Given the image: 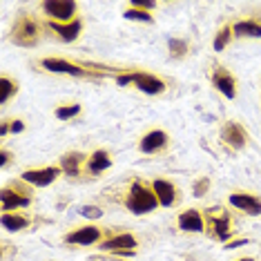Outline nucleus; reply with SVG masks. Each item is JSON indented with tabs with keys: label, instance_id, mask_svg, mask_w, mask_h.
Masks as SVG:
<instances>
[{
	"label": "nucleus",
	"instance_id": "obj_13",
	"mask_svg": "<svg viewBox=\"0 0 261 261\" xmlns=\"http://www.w3.org/2000/svg\"><path fill=\"white\" fill-rule=\"evenodd\" d=\"M179 228L186 232H201L203 230V217L197 210H186L179 215Z\"/></svg>",
	"mask_w": 261,
	"mask_h": 261
},
{
	"label": "nucleus",
	"instance_id": "obj_35",
	"mask_svg": "<svg viewBox=\"0 0 261 261\" xmlns=\"http://www.w3.org/2000/svg\"><path fill=\"white\" fill-rule=\"evenodd\" d=\"M239 261H254V259H250V257H246V259H239Z\"/></svg>",
	"mask_w": 261,
	"mask_h": 261
},
{
	"label": "nucleus",
	"instance_id": "obj_31",
	"mask_svg": "<svg viewBox=\"0 0 261 261\" xmlns=\"http://www.w3.org/2000/svg\"><path fill=\"white\" fill-rule=\"evenodd\" d=\"M22 129H25V125H22V121H14V123H11V132H14V134L22 132Z\"/></svg>",
	"mask_w": 261,
	"mask_h": 261
},
{
	"label": "nucleus",
	"instance_id": "obj_27",
	"mask_svg": "<svg viewBox=\"0 0 261 261\" xmlns=\"http://www.w3.org/2000/svg\"><path fill=\"white\" fill-rule=\"evenodd\" d=\"M81 215L87 217V219H100V217H103V210L96 207V205H83L81 207Z\"/></svg>",
	"mask_w": 261,
	"mask_h": 261
},
{
	"label": "nucleus",
	"instance_id": "obj_19",
	"mask_svg": "<svg viewBox=\"0 0 261 261\" xmlns=\"http://www.w3.org/2000/svg\"><path fill=\"white\" fill-rule=\"evenodd\" d=\"M110 165H112V159H110V154L103 152V150L94 152L92 156H90V161H87V168H90V172H94V174H98V172L108 170Z\"/></svg>",
	"mask_w": 261,
	"mask_h": 261
},
{
	"label": "nucleus",
	"instance_id": "obj_34",
	"mask_svg": "<svg viewBox=\"0 0 261 261\" xmlns=\"http://www.w3.org/2000/svg\"><path fill=\"white\" fill-rule=\"evenodd\" d=\"M11 129V125H7V123H3V125H0V136H5Z\"/></svg>",
	"mask_w": 261,
	"mask_h": 261
},
{
	"label": "nucleus",
	"instance_id": "obj_32",
	"mask_svg": "<svg viewBox=\"0 0 261 261\" xmlns=\"http://www.w3.org/2000/svg\"><path fill=\"white\" fill-rule=\"evenodd\" d=\"M7 161H9V152L3 150V152H0V165L5 168V165H7Z\"/></svg>",
	"mask_w": 261,
	"mask_h": 261
},
{
	"label": "nucleus",
	"instance_id": "obj_22",
	"mask_svg": "<svg viewBox=\"0 0 261 261\" xmlns=\"http://www.w3.org/2000/svg\"><path fill=\"white\" fill-rule=\"evenodd\" d=\"M168 47H170V56L172 58H183L188 54V43L186 40H181V38H170Z\"/></svg>",
	"mask_w": 261,
	"mask_h": 261
},
{
	"label": "nucleus",
	"instance_id": "obj_28",
	"mask_svg": "<svg viewBox=\"0 0 261 261\" xmlns=\"http://www.w3.org/2000/svg\"><path fill=\"white\" fill-rule=\"evenodd\" d=\"M132 7H134V9L150 11V9L156 7V3H154V0H132Z\"/></svg>",
	"mask_w": 261,
	"mask_h": 261
},
{
	"label": "nucleus",
	"instance_id": "obj_10",
	"mask_svg": "<svg viewBox=\"0 0 261 261\" xmlns=\"http://www.w3.org/2000/svg\"><path fill=\"white\" fill-rule=\"evenodd\" d=\"M223 141L228 143L230 147H234V150H241L243 145H246V132L241 129V125H237V123H225V127H223Z\"/></svg>",
	"mask_w": 261,
	"mask_h": 261
},
{
	"label": "nucleus",
	"instance_id": "obj_11",
	"mask_svg": "<svg viewBox=\"0 0 261 261\" xmlns=\"http://www.w3.org/2000/svg\"><path fill=\"white\" fill-rule=\"evenodd\" d=\"M165 143H168V134L161 132V129H154V132L150 134H145L143 139H141V152H145V154H152V152H156V150H161V147H165Z\"/></svg>",
	"mask_w": 261,
	"mask_h": 261
},
{
	"label": "nucleus",
	"instance_id": "obj_12",
	"mask_svg": "<svg viewBox=\"0 0 261 261\" xmlns=\"http://www.w3.org/2000/svg\"><path fill=\"white\" fill-rule=\"evenodd\" d=\"M212 83H215V87L223 94V96H228V98H234L237 96L234 79L228 72H223V69H217V72L212 74Z\"/></svg>",
	"mask_w": 261,
	"mask_h": 261
},
{
	"label": "nucleus",
	"instance_id": "obj_16",
	"mask_svg": "<svg viewBox=\"0 0 261 261\" xmlns=\"http://www.w3.org/2000/svg\"><path fill=\"white\" fill-rule=\"evenodd\" d=\"M49 27H51V32H56L58 36H61L63 40H76L79 38V34H81V22L79 20H74V22H69V25H61V22H49Z\"/></svg>",
	"mask_w": 261,
	"mask_h": 261
},
{
	"label": "nucleus",
	"instance_id": "obj_9",
	"mask_svg": "<svg viewBox=\"0 0 261 261\" xmlns=\"http://www.w3.org/2000/svg\"><path fill=\"white\" fill-rule=\"evenodd\" d=\"M100 239V230L94 228V225H87V228H79L74 230L72 234L65 237L67 243H79V246H90V243H96Z\"/></svg>",
	"mask_w": 261,
	"mask_h": 261
},
{
	"label": "nucleus",
	"instance_id": "obj_25",
	"mask_svg": "<svg viewBox=\"0 0 261 261\" xmlns=\"http://www.w3.org/2000/svg\"><path fill=\"white\" fill-rule=\"evenodd\" d=\"M14 92H16V85L7 79V76H3V79H0V103H3V105L7 103L9 96H11Z\"/></svg>",
	"mask_w": 261,
	"mask_h": 261
},
{
	"label": "nucleus",
	"instance_id": "obj_7",
	"mask_svg": "<svg viewBox=\"0 0 261 261\" xmlns=\"http://www.w3.org/2000/svg\"><path fill=\"white\" fill-rule=\"evenodd\" d=\"M132 76H134V85L145 94H161L165 90V83L161 79H156V76H152V74L134 72Z\"/></svg>",
	"mask_w": 261,
	"mask_h": 261
},
{
	"label": "nucleus",
	"instance_id": "obj_20",
	"mask_svg": "<svg viewBox=\"0 0 261 261\" xmlns=\"http://www.w3.org/2000/svg\"><path fill=\"white\" fill-rule=\"evenodd\" d=\"M0 201H3V210H5V212L14 210V207L29 205V199L18 197V194H14V192H11V190H7V188H5V190H3V194H0Z\"/></svg>",
	"mask_w": 261,
	"mask_h": 261
},
{
	"label": "nucleus",
	"instance_id": "obj_29",
	"mask_svg": "<svg viewBox=\"0 0 261 261\" xmlns=\"http://www.w3.org/2000/svg\"><path fill=\"white\" fill-rule=\"evenodd\" d=\"M207 186H210V181H207V179H201L197 186H194V197H203V194L207 192Z\"/></svg>",
	"mask_w": 261,
	"mask_h": 261
},
{
	"label": "nucleus",
	"instance_id": "obj_5",
	"mask_svg": "<svg viewBox=\"0 0 261 261\" xmlns=\"http://www.w3.org/2000/svg\"><path fill=\"white\" fill-rule=\"evenodd\" d=\"M230 205L239 207V210L248 212V215H252V217L261 215V201L254 197V194H243V192L230 194Z\"/></svg>",
	"mask_w": 261,
	"mask_h": 261
},
{
	"label": "nucleus",
	"instance_id": "obj_33",
	"mask_svg": "<svg viewBox=\"0 0 261 261\" xmlns=\"http://www.w3.org/2000/svg\"><path fill=\"white\" fill-rule=\"evenodd\" d=\"M243 243H248V239H239V241H232V243H230V250H232V248H239V246H243Z\"/></svg>",
	"mask_w": 261,
	"mask_h": 261
},
{
	"label": "nucleus",
	"instance_id": "obj_14",
	"mask_svg": "<svg viewBox=\"0 0 261 261\" xmlns=\"http://www.w3.org/2000/svg\"><path fill=\"white\" fill-rule=\"evenodd\" d=\"M152 190H154V194H156L159 203L165 205V207H170V205L176 201V190H174V186H172V183H168V181H159V179H156V181L152 183Z\"/></svg>",
	"mask_w": 261,
	"mask_h": 261
},
{
	"label": "nucleus",
	"instance_id": "obj_18",
	"mask_svg": "<svg viewBox=\"0 0 261 261\" xmlns=\"http://www.w3.org/2000/svg\"><path fill=\"white\" fill-rule=\"evenodd\" d=\"M234 36H250V38H261V25L259 22H252V20H241L237 22V25L232 27Z\"/></svg>",
	"mask_w": 261,
	"mask_h": 261
},
{
	"label": "nucleus",
	"instance_id": "obj_2",
	"mask_svg": "<svg viewBox=\"0 0 261 261\" xmlns=\"http://www.w3.org/2000/svg\"><path fill=\"white\" fill-rule=\"evenodd\" d=\"M14 43L16 45H22V47H34L38 43V27L36 22L32 18H27V16H22V18L16 22L14 27Z\"/></svg>",
	"mask_w": 261,
	"mask_h": 261
},
{
	"label": "nucleus",
	"instance_id": "obj_15",
	"mask_svg": "<svg viewBox=\"0 0 261 261\" xmlns=\"http://www.w3.org/2000/svg\"><path fill=\"white\" fill-rule=\"evenodd\" d=\"M83 161H85V154L69 152V154H65V156L61 159V170L65 172V174H69V176H79Z\"/></svg>",
	"mask_w": 261,
	"mask_h": 261
},
{
	"label": "nucleus",
	"instance_id": "obj_1",
	"mask_svg": "<svg viewBox=\"0 0 261 261\" xmlns=\"http://www.w3.org/2000/svg\"><path fill=\"white\" fill-rule=\"evenodd\" d=\"M156 205H159V199H156V194H154V190H150L139 181H134L132 190H129V197H127L129 210H132L134 215H145V212H152Z\"/></svg>",
	"mask_w": 261,
	"mask_h": 261
},
{
	"label": "nucleus",
	"instance_id": "obj_8",
	"mask_svg": "<svg viewBox=\"0 0 261 261\" xmlns=\"http://www.w3.org/2000/svg\"><path fill=\"white\" fill-rule=\"evenodd\" d=\"M43 67L56 74H69V76H85V69H81L79 65L61 61V58H43Z\"/></svg>",
	"mask_w": 261,
	"mask_h": 261
},
{
	"label": "nucleus",
	"instance_id": "obj_30",
	"mask_svg": "<svg viewBox=\"0 0 261 261\" xmlns=\"http://www.w3.org/2000/svg\"><path fill=\"white\" fill-rule=\"evenodd\" d=\"M116 83L125 87V85H129V83H134V76L132 74H123V76H118V79H116Z\"/></svg>",
	"mask_w": 261,
	"mask_h": 261
},
{
	"label": "nucleus",
	"instance_id": "obj_26",
	"mask_svg": "<svg viewBox=\"0 0 261 261\" xmlns=\"http://www.w3.org/2000/svg\"><path fill=\"white\" fill-rule=\"evenodd\" d=\"M81 112V105H63V108L56 110V118L58 121H67V118H74Z\"/></svg>",
	"mask_w": 261,
	"mask_h": 261
},
{
	"label": "nucleus",
	"instance_id": "obj_24",
	"mask_svg": "<svg viewBox=\"0 0 261 261\" xmlns=\"http://www.w3.org/2000/svg\"><path fill=\"white\" fill-rule=\"evenodd\" d=\"M232 34H234V32H232L230 27H223L221 32L217 34V38H215V51H223L225 45H228L230 38H232Z\"/></svg>",
	"mask_w": 261,
	"mask_h": 261
},
{
	"label": "nucleus",
	"instance_id": "obj_6",
	"mask_svg": "<svg viewBox=\"0 0 261 261\" xmlns=\"http://www.w3.org/2000/svg\"><path fill=\"white\" fill-rule=\"evenodd\" d=\"M100 248H103V250H108V252H118V254L134 252L136 239H134L132 234H116V237H112V239L100 243Z\"/></svg>",
	"mask_w": 261,
	"mask_h": 261
},
{
	"label": "nucleus",
	"instance_id": "obj_4",
	"mask_svg": "<svg viewBox=\"0 0 261 261\" xmlns=\"http://www.w3.org/2000/svg\"><path fill=\"white\" fill-rule=\"evenodd\" d=\"M61 174V168H43V170H27L22 172V181L25 183H32V186H38V188H45L49 183H54Z\"/></svg>",
	"mask_w": 261,
	"mask_h": 261
},
{
	"label": "nucleus",
	"instance_id": "obj_21",
	"mask_svg": "<svg viewBox=\"0 0 261 261\" xmlns=\"http://www.w3.org/2000/svg\"><path fill=\"white\" fill-rule=\"evenodd\" d=\"M0 223H3L5 230H11V232H16V230H22L27 228V219L25 217H18V215H11V212H5L3 219H0Z\"/></svg>",
	"mask_w": 261,
	"mask_h": 261
},
{
	"label": "nucleus",
	"instance_id": "obj_3",
	"mask_svg": "<svg viewBox=\"0 0 261 261\" xmlns=\"http://www.w3.org/2000/svg\"><path fill=\"white\" fill-rule=\"evenodd\" d=\"M43 9L47 16L54 18V22H69L76 14V3L74 0H47L43 3Z\"/></svg>",
	"mask_w": 261,
	"mask_h": 261
},
{
	"label": "nucleus",
	"instance_id": "obj_17",
	"mask_svg": "<svg viewBox=\"0 0 261 261\" xmlns=\"http://www.w3.org/2000/svg\"><path fill=\"white\" fill-rule=\"evenodd\" d=\"M210 228L215 230V237L219 241H225L230 234H232V230H230V219L228 217H212L210 215Z\"/></svg>",
	"mask_w": 261,
	"mask_h": 261
},
{
	"label": "nucleus",
	"instance_id": "obj_23",
	"mask_svg": "<svg viewBox=\"0 0 261 261\" xmlns=\"http://www.w3.org/2000/svg\"><path fill=\"white\" fill-rule=\"evenodd\" d=\"M123 18H127V20H141V22H152V16H150V11H143V9H134V7H129L123 11Z\"/></svg>",
	"mask_w": 261,
	"mask_h": 261
}]
</instances>
